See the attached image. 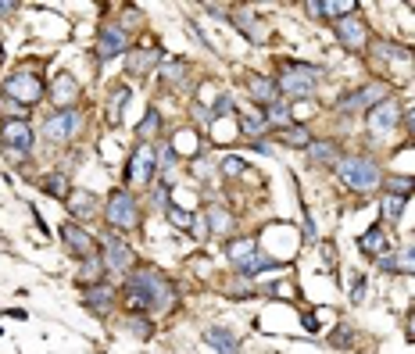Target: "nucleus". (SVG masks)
<instances>
[{"label":"nucleus","instance_id":"c9c22d12","mask_svg":"<svg viewBox=\"0 0 415 354\" xmlns=\"http://www.w3.org/2000/svg\"><path fill=\"white\" fill-rule=\"evenodd\" d=\"M126 329L133 333V337H151V333H154V322L151 319H126Z\"/></svg>","mask_w":415,"mask_h":354},{"label":"nucleus","instance_id":"b1692460","mask_svg":"<svg viewBox=\"0 0 415 354\" xmlns=\"http://www.w3.org/2000/svg\"><path fill=\"white\" fill-rule=\"evenodd\" d=\"M208 218H212V222H208V236H212V233H230V229H233V215L222 212V207H208Z\"/></svg>","mask_w":415,"mask_h":354},{"label":"nucleus","instance_id":"f03ea898","mask_svg":"<svg viewBox=\"0 0 415 354\" xmlns=\"http://www.w3.org/2000/svg\"><path fill=\"white\" fill-rule=\"evenodd\" d=\"M337 172H340V179L351 186V190H358V194H369V190L380 186V169L369 158H340Z\"/></svg>","mask_w":415,"mask_h":354},{"label":"nucleus","instance_id":"473e14b6","mask_svg":"<svg viewBox=\"0 0 415 354\" xmlns=\"http://www.w3.org/2000/svg\"><path fill=\"white\" fill-rule=\"evenodd\" d=\"M233 22H237V26H240V29H243L247 36H251L255 44H258V39H261V29H258V22H255L251 15H243V11H237V15H233Z\"/></svg>","mask_w":415,"mask_h":354},{"label":"nucleus","instance_id":"a878e982","mask_svg":"<svg viewBox=\"0 0 415 354\" xmlns=\"http://www.w3.org/2000/svg\"><path fill=\"white\" fill-rule=\"evenodd\" d=\"M255 254H258V243H255V240H233V243H230V258L237 261V268H240L243 261H251Z\"/></svg>","mask_w":415,"mask_h":354},{"label":"nucleus","instance_id":"7ed1b4c3","mask_svg":"<svg viewBox=\"0 0 415 354\" xmlns=\"http://www.w3.org/2000/svg\"><path fill=\"white\" fill-rule=\"evenodd\" d=\"M104 218H108L111 229H136L140 225V207H136V197L129 190H115L108 197V207H104Z\"/></svg>","mask_w":415,"mask_h":354},{"label":"nucleus","instance_id":"1a4fd4ad","mask_svg":"<svg viewBox=\"0 0 415 354\" xmlns=\"http://www.w3.org/2000/svg\"><path fill=\"white\" fill-rule=\"evenodd\" d=\"M398 118H401V108H398V100H380L376 108L369 111V133H376V136H390L394 126H398Z\"/></svg>","mask_w":415,"mask_h":354},{"label":"nucleus","instance_id":"ea45409f","mask_svg":"<svg viewBox=\"0 0 415 354\" xmlns=\"http://www.w3.org/2000/svg\"><path fill=\"white\" fill-rule=\"evenodd\" d=\"M351 340H355V333H351L347 326H340V329H337V337H329V344H333V347H347Z\"/></svg>","mask_w":415,"mask_h":354},{"label":"nucleus","instance_id":"6e6552de","mask_svg":"<svg viewBox=\"0 0 415 354\" xmlns=\"http://www.w3.org/2000/svg\"><path fill=\"white\" fill-rule=\"evenodd\" d=\"M4 151H18V154H26L33 143H36V133H33V126L26 118H8L4 122Z\"/></svg>","mask_w":415,"mask_h":354},{"label":"nucleus","instance_id":"f8f14e48","mask_svg":"<svg viewBox=\"0 0 415 354\" xmlns=\"http://www.w3.org/2000/svg\"><path fill=\"white\" fill-rule=\"evenodd\" d=\"M61 240H65V247L75 254V258H93V236L86 233L82 225H75V222H65L61 225Z\"/></svg>","mask_w":415,"mask_h":354},{"label":"nucleus","instance_id":"4be33fe9","mask_svg":"<svg viewBox=\"0 0 415 354\" xmlns=\"http://www.w3.org/2000/svg\"><path fill=\"white\" fill-rule=\"evenodd\" d=\"M276 140L286 143V147H311V133H308L304 126H283V129L276 133Z\"/></svg>","mask_w":415,"mask_h":354},{"label":"nucleus","instance_id":"ddd939ff","mask_svg":"<svg viewBox=\"0 0 415 354\" xmlns=\"http://www.w3.org/2000/svg\"><path fill=\"white\" fill-rule=\"evenodd\" d=\"M104 268H108L111 276H126L129 268H133V251L122 240L104 243Z\"/></svg>","mask_w":415,"mask_h":354},{"label":"nucleus","instance_id":"37998d69","mask_svg":"<svg viewBox=\"0 0 415 354\" xmlns=\"http://www.w3.org/2000/svg\"><path fill=\"white\" fill-rule=\"evenodd\" d=\"M405 126H408V133H412V143H415V108L405 115Z\"/></svg>","mask_w":415,"mask_h":354},{"label":"nucleus","instance_id":"aec40b11","mask_svg":"<svg viewBox=\"0 0 415 354\" xmlns=\"http://www.w3.org/2000/svg\"><path fill=\"white\" fill-rule=\"evenodd\" d=\"M161 57V50H151V47H143V50H133L129 57H126V68H129V75H143L154 61Z\"/></svg>","mask_w":415,"mask_h":354},{"label":"nucleus","instance_id":"5701e85b","mask_svg":"<svg viewBox=\"0 0 415 354\" xmlns=\"http://www.w3.org/2000/svg\"><path fill=\"white\" fill-rule=\"evenodd\" d=\"M261 115H265V122H273V126H286L290 115H294V108H290L286 100H273V104H265V108H261Z\"/></svg>","mask_w":415,"mask_h":354},{"label":"nucleus","instance_id":"dca6fc26","mask_svg":"<svg viewBox=\"0 0 415 354\" xmlns=\"http://www.w3.org/2000/svg\"><path fill=\"white\" fill-rule=\"evenodd\" d=\"M204 344L219 347L222 354H240V340L233 337L230 329H222V326H208V329H204Z\"/></svg>","mask_w":415,"mask_h":354},{"label":"nucleus","instance_id":"6ab92c4d","mask_svg":"<svg viewBox=\"0 0 415 354\" xmlns=\"http://www.w3.org/2000/svg\"><path fill=\"white\" fill-rule=\"evenodd\" d=\"M111 304H115V290H111V286H104V283H97L90 294H86V308L97 311V315H104V311H108Z\"/></svg>","mask_w":415,"mask_h":354},{"label":"nucleus","instance_id":"20e7f679","mask_svg":"<svg viewBox=\"0 0 415 354\" xmlns=\"http://www.w3.org/2000/svg\"><path fill=\"white\" fill-rule=\"evenodd\" d=\"M319 68L315 65H286V75L279 79V90L286 93V97H294V100H301V97H311L315 93V86H319Z\"/></svg>","mask_w":415,"mask_h":354},{"label":"nucleus","instance_id":"2f4dec72","mask_svg":"<svg viewBox=\"0 0 415 354\" xmlns=\"http://www.w3.org/2000/svg\"><path fill=\"white\" fill-rule=\"evenodd\" d=\"M161 75H165V82H172V86H176V82L183 86V82H186V65H183V61H169V65L161 68Z\"/></svg>","mask_w":415,"mask_h":354},{"label":"nucleus","instance_id":"9b49d317","mask_svg":"<svg viewBox=\"0 0 415 354\" xmlns=\"http://www.w3.org/2000/svg\"><path fill=\"white\" fill-rule=\"evenodd\" d=\"M380 100H387V86H383V82H369V86L347 93V97L340 100V108H344V111H362V108H376Z\"/></svg>","mask_w":415,"mask_h":354},{"label":"nucleus","instance_id":"58836bf2","mask_svg":"<svg viewBox=\"0 0 415 354\" xmlns=\"http://www.w3.org/2000/svg\"><path fill=\"white\" fill-rule=\"evenodd\" d=\"M44 186H47V190H50L54 197H65V194H68V183L61 179V176H50V179H47Z\"/></svg>","mask_w":415,"mask_h":354},{"label":"nucleus","instance_id":"c85d7f7f","mask_svg":"<svg viewBox=\"0 0 415 354\" xmlns=\"http://www.w3.org/2000/svg\"><path fill=\"white\" fill-rule=\"evenodd\" d=\"M383 186H387V194H394V197H405V201H408V194L415 190V179H405V176H390Z\"/></svg>","mask_w":415,"mask_h":354},{"label":"nucleus","instance_id":"412c9836","mask_svg":"<svg viewBox=\"0 0 415 354\" xmlns=\"http://www.w3.org/2000/svg\"><path fill=\"white\" fill-rule=\"evenodd\" d=\"M358 243H362V251H365V254H372V258H380V254H387V251H390L387 233H380V225H376V229H369V233H365Z\"/></svg>","mask_w":415,"mask_h":354},{"label":"nucleus","instance_id":"c756f323","mask_svg":"<svg viewBox=\"0 0 415 354\" xmlns=\"http://www.w3.org/2000/svg\"><path fill=\"white\" fill-rule=\"evenodd\" d=\"M319 15H322V18H337V22H340V15H355V4H344V0H329V4H319Z\"/></svg>","mask_w":415,"mask_h":354},{"label":"nucleus","instance_id":"bb28decb","mask_svg":"<svg viewBox=\"0 0 415 354\" xmlns=\"http://www.w3.org/2000/svg\"><path fill=\"white\" fill-rule=\"evenodd\" d=\"M240 133H243L247 140L258 143V136L265 133V115H243V118H240Z\"/></svg>","mask_w":415,"mask_h":354},{"label":"nucleus","instance_id":"2eb2a0df","mask_svg":"<svg viewBox=\"0 0 415 354\" xmlns=\"http://www.w3.org/2000/svg\"><path fill=\"white\" fill-rule=\"evenodd\" d=\"M50 100L57 104V111H72L75 100H79V82L72 75H57L54 86H50Z\"/></svg>","mask_w":415,"mask_h":354},{"label":"nucleus","instance_id":"9d476101","mask_svg":"<svg viewBox=\"0 0 415 354\" xmlns=\"http://www.w3.org/2000/svg\"><path fill=\"white\" fill-rule=\"evenodd\" d=\"M126 47H129L126 29H122V26H104L100 36H97V61H111V57H118Z\"/></svg>","mask_w":415,"mask_h":354},{"label":"nucleus","instance_id":"423d86ee","mask_svg":"<svg viewBox=\"0 0 415 354\" xmlns=\"http://www.w3.org/2000/svg\"><path fill=\"white\" fill-rule=\"evenodd\" d=\"M158 176V151L147 147V143H140L133 161H129V169H126V179L129 183H143V186H151V179Z\"/></svg>","mask_w":415,"mask_h":354},{"label":"nucleus","instance_id":"72a5a7b5","mask_svg":"<svg viewBox=\"0 0 415 354\" xmlns=\"http://www.w3.org/2000/svg\"><path fill=\"white\" fill-rule=\"evenodd\" d=\"M158 126H161V115H158V111L151 108V111H147V118L140 122V129H136V136H140V140H147V136H154V133H158Z\"/></svg>","mask_w":415,"mask_h":354},{"label":"nucleus","instance_id":"4c0bfd02","mask_svg":"<svg viewBox=\"0 0 415 354\" xmlns=\"http://www.w3.org/2000/svg\"><path fill=\"white\" fill-rule=\"evenodd\" d=\"M169 218H172V225H179V229H190V225H194V215H190V212H179V207H169Z\"/></svg>","mask_w":415,"mask_h":354},{"label":"nucleus","instance_id":"79ce46f5","mask_svg":"<svg viewBox=\"0 0 415 354\" xmlns=\"http://www.w3.org/2000/svg\"><path fill=\"white\" fill-rule=\"evenodd\" d=\"M362 294H365V279H362V276H355V286H351V297H355V301H362Z\"/></svg>","mask_w":415,"mask_h":354},{"label":"nucleus","instance_id":"f3484780","mask_svg":"<svg viewBox=\"0 0 415 354\" xmlns=\"http://www.w3.org/2000/svg\"><path fill=\"white\" fill-rule=\"evenodd\" d=\"M247 90H251V97L261 104H273L276 100V93H279V82H273V79H265V75H247Z\"/></svg>","mask_w":415,"mask_h":354},{"label":"nucleus","instance_id":"7c9ffc66","mask_svg":"<svg viewBox=\"0 0 415 354\" xmlns=\"http://www.w3.org/2000/svg\"><path fill=\"white\" fill-rule=\"evenodd\" d=\"M383 215H387V222H398L401 218V212H405V197H394V194H383Z\"/></svg>","mask_w":415,"mask_h":354},{"label":"nucleus","instance_id":"f257e3e1","mask_svg":"<svg viewBox=\"0 0 415 354\" xmlns=\"http://www.w3.org/2000/svg\"><path fill=\"white\" fill-rule=\"evenodd\" d=\"M126 297H129V308L151 315V311H169L172 308L176 290L161 272H154V268H136V272L126 279Z\"/></svg>","mask_w":415,"mask_h":354},{"label":"nucleus","instance_id":"a211bd4d","mask_svg":"<svg viewBox=\"0 0 415 354\" xmlns=\"http://www.w3.org/2000/svg\"><path fill=\"white\" fill-rule=\"evenodd\" d=\"M308 161L311 165H337L340 161V151H337V143L333 140H311V147H308Z\"/></svg>","mask_w":415,"mask_h":354},{"label":"nucleus","instance_id":"cd10ccee","mask_svg":"<svg viewBox=\"0 0 415 354\" xmlns=\"http://www.w3.org/2000/svg\"><path fill=\"white\" fill-rule=\"evenodd\" d=\"M100 272H104V258H97V254L93 258H82V279H86V283H93V286L104 283Z\"/></svg>","mask_w":415,"mask_h":354},{"label":"nucleus","instance_id":"393cba45","mask_svg":"<svg viewBox=\"0 0 415 354\" xmlns=\"http://www.w3.org/2000/svg\"><path fill=\"white\" fill-rule=\"evenodd\" d=\"M383 272H398V268H415V247H405L398 258H380Z\"/></svg>","mask_w":415,"mask_h":354},{"label":"nucleus","instance_id":"f704fd0d","mask_svg":"<svg viewBox=\"0 0 415 354\" xmlns=\"http://www.w3.org/2000/svg\"><path fill=\"white\" fill-rule=\"evenodd\" d=\"M68 207L82 218L86 212H93V197H90V194H68Z\"/></svg>","mask_w":415,"mask_h":354},{"label":"nucleus","instance_id":"e433bc0d","mask_svg":"<svg viewBox=\"0 0 415 354\" xmlns=\"http://www.w3.org/2000/svg\"><path fill=\"white\" fill-rule=\"evenodd\" d=\"M380 57H390V61H408L412 65V50H401L394 44H380Z\"/></svg>","mask_w":415,"mask_h":354},{"label":"nucleus","instance_id":"a19ab883","mask_svg":"<svg viewBox=\"0 0 415 354\" xmlns=\"http://www.w3.org/2000/svg\"><path fill=\"white\" fill-rule=\"evenodd\" d=\"M222 169H225V176H240V172H243V161H240V158H225Z\"/></svg>","mask_w":415,"mask_h":354},{"label":"nucleus","instance_id":"0eeeda50","mask_svg":"<svg viewBox=\"0 0 415 354\" xmlns=\"http://www.w3.org/2000/svg\"><path fill=\"white\" fill-rule=\"evenodd\" d=\"M79 133V111H54L47 122H44V136L50 143H68L72 136Z\"/></svg>","mask_w":415,"mask_h":354},{"label":"nucleus","instance_id":"39448f33","mask_svg":"<svg viewBox=\"0 0 415 354\" xmlns=\"http://www.w3.org/2000/svg\"><path fill=\"white\" fill-rule=\"evenodd\" d=\"M44 97V79L33 75V72H15L8 75L4 82V100H15V104H22V108H33V104Z\"/></svg>","mask_w":415,"mask_h":354},{"label":"nucleus","instance_id":"c03bdc74","mask_svg":"<svg viewBox=\"0 0 415 354\" xmlns=\"http://www.w3.org/2000/svg\"><path fill=\"white\" fill-rule=\"evenodd\" d=\"M408 340H415V311L408 315Z\"/></svg>","mask_w":415,"mask_h":354},{"label":"nucleus","instance_id":"4468645a","mask_svg":"<svg viewBox=\"0 0 415 354\" xmlns=\"http://www.w3.org/2000/svg\"><path fill=\"white\" fill-rule=\"evenodd\" d=\"M337 39H340L347 50H365L369 29H365L362 18H340V22H337Z\"/></svg>","mask_w":415,"mask_h":354},{"label":"nucleus","instance_id":"a18cd8bd","mask_svg":"<svg viewBox=\"0 0 415 354\" xmlns=\"http://www.w3.org/2000/svg\"><path fill=\"white\" fill-rule=\"evenodd\" d=\"M15 11V4H0V15H11Z\"/></svg>","mask_w":415,"mask_h":354}]
</instances>
